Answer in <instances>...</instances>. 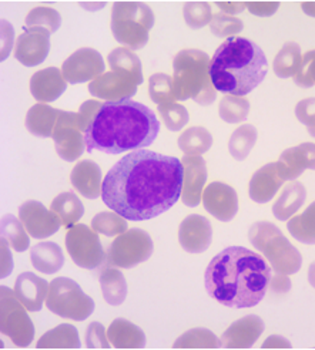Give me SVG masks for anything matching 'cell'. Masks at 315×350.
<instances>
[{
    "mask_svg": "<svg viewBox=\"0 0 315 350\" xmlns=\"http://www.w3.org/2000/svg\"><path fill=\"white\" fill-rule=\"evenodd\" d=\"M301 9L305 14L315 17V2H304L301 3Z\"/></svg>",
    "mask_w": 315,
    "mask_h": 350,
    "instance_id": "9f6ffc18",
    "label": "cell"
},
{
    "mask_svg": "<svg viewBox=\"0 0 315 350\" xmlns=\"http://www.w3.org/2000/svg\"><path fill=\"white\" fill-rule=\"evenodd\" d=\"M268 62L262 49L250 39L230 38L217 50L210 63V76L217 92L246 97L262 83Z\"/></svg>",
    "mask_w": 315,
    "mask_h": 350,
    "instance_id": "277c9868",
    "label": "cell"
},
{
    "mask_svg": "<svg viewBox=\"0 0 315 350\" xmlns=\"http://www.w3.org/2000/svg\"><path fill=\"white\" fill-rule=\"evenodd\" d=\"M157 111H159L166 127L170 131H180L184 126H187V122L190 120L187 109L177 103L160 104Z\"/></svg>",
    "mask_w": 315,
    "mask_h": 350,
    "instance_id": "ee69618b",
    "label": "cell"
},
{
    "mask_svg": "<svg viewBox=\"0 0 315 350\" xmlns=\"http://www.w3.org/2000/svg\"><path fill=\"white\" fill-rule=\"evenodd\" d=\"M46 306L60 318L81 322L93 313L94 301L81 291L73 279L56 278L50 284Z\"/></svg>",
    "mask_w": 315,
    "mask_h": 350,
    "instance_id": "ba28073f",
    "label": "cell"
},
{
    "mask_svg": "<svg viewBox=\"0 0 315 350\" xmlns=\"http://www.w3.org/2000/svg\"><path fill=\"white\" fill-rule=\"evenodd\" d=\"M301 64H303L301 47L294 42H287L275 56L273 68L277 77L290 79L299 73Z\"/></svg>",
    "mask_w": 315,
    "mask_h": 350,
    "instance_id": "4dcf8cb0",
    "label": "cell"
},
{
    "mask_svg": "<svg viewBox=\"0 0 315 350\" xmlns=\"http://www.w3.org/2000/svg\"><path fill=\"white\" fill-rule=\"evenodd\" d=\"M271 271L257 252L244 247H229L208 264L204 275L205 289L227 308H253L264 299Z\"/></svg>",
    "mask_w": 315,
    "mask_h": 350,
    "instance_id": "7a4b0ae2",
    "label": "cell"
},
{
    "mask_svg": "<svg viewBox=\"0 0 315 350\" xmlns=\"http://www.w3.org/2000/svg\"><path fill=\"white\" fill-rule=\"evenodd\" d=\"M244 23L237 19L234 16H229L224 13H216L213 14L212 23H210V30L214 34L216 38H234V34H238L242 31Z\"/></svg>",
    "mask_w": 315,
    "mask_h": 350,
    "instance_id": "bcb514c9",
    "label": "cell"
},
{
    "mask_svg": "<svg viewBox=\"0 0 315 350\" xmlns=\"http://www.w3.org/2000/svg\"><path fill=\"white\" fill-rule=\"evenodd\" d=\"M184 180L181 201L184 205L194 208L203 200V189L207 181V165L201 155H184L181 160Z\"/></svg>",
    "mask_w": 315,
    "mask_h": 350,
    "instance_id": "d6986e66",
    "label": "cell"
},
{
    "mask_svg": "<svg viewBox=\"0 0 315 350\" xmlns=\"http://www.w3.org/2000/svg\"><path fill=\"white\" fill-rule=\"evenodd\" d=\"M159 131V120L144 104L133 100L106 101L84 133L86 150L112 155L143 150L154 143Z\"/></svg>",
    "mask_w": 315,
    "mask_h": 350,
    "instance_id": "3957f363",
    "label": "cell"
},
{
    "mask_svg": "<svg viewBox=\"0 0 315 350\" xmlns=\"http://www.w3.org/2000/svg\"><path fill=\"white\" fill-rule=\"evenodd\" d=\"M249 239L253 247L268 259L274 272L294 275L300 271L303 265L300 251L273 222H254L249 231Z\"/></svg>",
    "mask_w": 315,
    "mask_h": 350,
    "instance_id": "8992f818",
    "label": "cell"
},
{
    "mask_svg": "<svg viewBox=\"0 0 315 350\" xmlns=\"http://www.w3.org/2000/svg\"><path fill=\"white\" fill-rule=\"evenodd\" d=\"M109 66L113 72H125L131 75L138 83H143L142 62L127 47H117L109 55Z\"/></svg>",
    "mask_w": 315,
    "mask_h": 350,
    "instance_id": "74e56055",
    "label": "cell"
},
{
    "mask_svg": "<svg viewBox=\"0 0 315 350\" xmlns=\"http://www.w3.org/2000/svg\"><path fill=\"white\" fill-rule=\"evenodd\" d=\"M149 93L150 98L160 104L166 103H174L176 94H174V85H173V77L164 75V73H155L150 77L149 81Z\"/></svg>",
    "mask_w": 315,
    "mask_h": 350,
    "instance_id": "7bdbcfd3",
    "label": "cell"
},
{
    "mask_svg": "<svg viewBox=\"0 0 315 350\" xmlns=\"http://www.w3.org/2000/svg\"><path fill=\"white\" fill-rule=\"evenodd\" d=\"M0 232H2V238H5L9 242V245L14 251L25 252L29 250V232L26 231L22 221L17 219L14 215L6 214L2 217Z\"/></svg>",
    "mask_w": 315,
    "mask_h": 350,
    "instance_id": "8d00e7d4",
    "label": "cell"
},
{
    "mask_svg": "<svg viewBox=\"0 0 315 350\" xmlns=\"http://www.w3.org/2000/svg\"><path fill=\"white\" fill-rule=\"evenodd\" d=\"M60 113L62 110L51 109L47 104H34L26 114V129L33 135L40 138H50L53 135Z\"/></svg>",
    "mask_w": 315,
    "mask_h": 350,
    "instance_id": "4316f807",
    "label": "cell"
},
{
    "mask_svg": "<svg viewBox=\"0 0 315 350\" xmlns=\"http://www.w3.org/2000/svg\"><path fill=\"white\" fill-rule=\"evenodd\" d=\"M30 259L34 269L51 275L59 272L64 265V255L56 242H40L30 250Z\"/></svg>",
    "mask_w": 315,
    "mask_h": 350,
    "instance_id": "f1b7e54d",
    "label": "cell"
},
{
    "mask_svg": "<svg viewBox=\"0 0 315 350\" xmlns=\"http://www.w3.org/2000/svg\"><path fill=\"white\" fill-rule=\"evenodd\" d=\"M108 338L116 349H143L146 346L144 332L126 319L113 321Z\"/></svg>",
    "mask_w": 315,
    "mask_h": 350,
    "instance_id": "83f0119b",
    "label": "cell"
},
{
    "mask_svg": "<svg viewBox=\"0 0 315 350\" xmlns=\"http://www.w3.org/2000/svg\"><path fill=\"white\" fill-rule=\"evenodd\" d=\"M26 310L14 291L0 288V332L19 347H27L34 338V326Z\"/></svg>",
    "mask_w": 315,
    "mask_h": 350,
    "instance_id": "9c48e42d",
    "label": "cell"
},
{
    "mask_svg": "<svg viewBox=\"0 0 315 350\" xmlns=\"http://www.w3.org/2000/svg\"><path fill=\"white\" fill-rule=\"evenodd\" d=\"M279 8L278 2H249L247 9L260 17H268L273 16Z\"/></svg>",
    "mask_w": 315,
    "mask_h": 350,
    "instance_id": "816d5d0a",
    "label": "cell"
},
{
    "mask_svg": "<svg viewBox=\"0 0 315 350\" xmlns=\"http://www.w3.org/2000/svg\"><path fill=\"white\" fill-rule=\"evenodd\" d=\"M268 288L274 293H278V295H284V293L290 292L291 281H290L288 275L275 272V275H271V281H270V286Z\"/></svg>",
    "mask_w": 315,
    "mask_h": 350,
    "instance_id": "f5cc1de1",
    "label": "cell"
},
{
    "mask_svg": "<svg viewBox=\"0 0 315 350\" xmlns=\"http://www.w3.org/2000/svg\"><path fill=\"white\" fill-rule=\"evenodd\" d=\"M100 286L103 297L109 305L118 306L126 301L127 282L120 271L108 268L100 273Z\"/></svg>",
    "mask_w": 315,
    "mask_h": 350,
    "instance_id": "f546056e",
    "label": "cell"
},
{
    "mask_svg": "<svg viewBox=\"0 0 315 350\" xmlns=\"http://www.w3.org/2000/svg\"><path fill=\"white\" fill-rule=\"evenodd\" d=\"M70 181L79 194L86 198L96 200L101 196V170L94 161L84 160L77 163L70 174Z\"/></svg>",
    "mask_w": 315,
    "mask_h": 350,
    "instance_id": "d4e9b609",
    "label": "cell"
},
{
    "mask_svg": "<svg viewBox=\"0 0 315 350\" xmlns=\"http://www.w3.org/2000/svg\"><path fill=\"white\" fill-rule=\"evenodd\" d=\"M216 6L224 13L229 16H236L244 12V9L247 8V3L244 2H217Z\"/></svg>",
    "mask_w": 315,
    "mask_h": 350,
    "instance_id": "db71d44e",
    "label": "cell"
},
{
    "mask_svg": "<svg viewBox=\"0 0 315 350\" xmlns=\"http://www.w3.org/2000/svg\"><path fill=\"white\" fill-rule=\"evenodd\" d=\"M212 241L213 228L205 217L192 214L180 224L179 242L186 252L203 254L210 248Z\"/></svg>",
    "mask_w": 315,
    "mask_h": 350,
    "instance_id": "ac0fdd59",
    "label": "cell"
},
{
    "mask_svg": "<svg viewBox=\"0 0 315 350\" xmlns=\"http://www.w3.org/2000/svg\"><path fill=\"white\" fill-rule=\"evenodd\" d=\"M279 177L284 181H294L305 170L315 171V144L303 143L297 147L287 148L277 161Z\"/></svg>",
    "mask_w": 315,
    "mask_h": 350,
    "instance_id": "ffe728a7",
    "label": "cell"
},
{
    "mask_svg": "<svg viewBox=\"0 0 315 350\" xmlns=\"http://www.w3.org/2000/svg\"><path fill=\"white\" fill-rule=\"evenodd\" d=\"M176 349H218L221 346V339H218L212 330L204 327H196L186 332L176 343L173 345Z\"/></svg>",
    "mask_w": 315,
    "mask_h": 350,
    "instance_id": "ab89813d",
    "label": "cell"
},
{
    "mask_svg": "<svg viewBox=\"0 0 315 350\" xmlns=\"http://www.w3.org/2000/svg\"><path fill=\"white\" fill-rule=\"evenodd\" d=\"M283 184L284 180L279 177L277 163L266 164L255 171L250 180V198L257 204H266L274 198Z\"/></svg>",
    "mask_w": 315,
    "mask_h": 350,
    "instance_id": "cb8c5ba5",
    "label": "cell"
},
{
    "mask_svg": "<svg viewBox=\"0 0 315 350\" xmlns=\"http://www.w3.org/2000/svg\"><path fill=\"white\" fill-rule=\"evenodd\" d=\"M250 113V101L246 97L227 94L221 98L218 106V114L227 124H238L246 121Z\"/></svg>",
    "mask_w": 315,
    "mask_h": 350,
    "instance_id": "f35d334b",
    "label": "cell"
},
{
    "mask_svg": "<svg viewBox=\"0 0 315 350\" xmlns=\"http://www.w3.org/2000/svg\"><path fill=\"white\" fill-rule=\"evenodd\" d=\"M19 219L29 235L36 239L51 237L62 226L60 218L53 211H47L39 201H26L22 204L19 208Z\"/></svg>",
    "mask_w": 315,
    "mask_h": 350,
    "instance_id": "2e32d148",
    "label": "cell"
},
{
    "mask_svg": "<svg viewBox=\"0 0 315 350\" xmlns=\"http://www.w3.org/2000/svg\"><path fill=\"white\" fill-rule=\"evenodd\" d=\"M295 116L307 127L308 134L315 138V97L301 100L297 104Z\"/></svg>",
    "mask_w": 315,
    "mask_h": 350,
    "instance_id": "c3c4849f",
    "label": "cell"
},
{
    "mask_svg": "<svg viewBox=\"0 0 315 350\" xmlns=\"http://www.w3.org/2000/svg\"><path fill=\"white\" fill-rule=\"evenodd\" d=\"M66 248L75 264L84 269H96L106 259L97 232L86 224H76L68 228Z\"/></svg>",
    "mask_w": 315,
    "mask_h": 350,
    "instance_id": "8fae6325",
    "label": "cell"
},
{
    "mask_svg": "<svg viewBox=\"0 0 315 350\" xmlns=\"http://www.w3.org/2000/svg\"><path fill=\"white\" fill-rule=\"evenodd\" d=\"M179 148L186 155H203L213 146V135L204 127H191L179 137Z\"/></svg>",
    "mask_w": 315,
    "mask_h": 350,
    "instance_id": "836d02e7",
    "label": "cell"
},
{
    "mask_svg": "<svg viewBox=\"0 0 315 350\" xmlns=\"http://www.w3.org/2000/svg\"><path fill=\"white\" fill-rule=\"evenodd\" d=\"M184 168L176 157L137 150L116 163L103 180L101 198L130 221L159 217L179 201Z\"/></svg>",
    "mask_w": 315,
    "mask_h": 350,
    "instance_id": "6da1fadb",
    "label": "cell"
},
{
    "mask_svg": "<svg viewBox=\"0 0 315 350\" xmlns=\"http://www.w3.org/2000/svg\"><path fill=\"white\" fill-rule=\"evenodd\" d=\"M49 288L46 279L32 272H23L17 276L13 291L29 312H39L43 308Z\"/></svg>",
    "mask_w": 315,
    "mask_h": 350,
    "instance_id": "603a6c76",
    "label": "cell"
},
{
    "mask_svg": "<svg viewBox=\"0 0 315 350\" xmlns=\"http://www.w3.org/2000/svg\"><path fill=\"white\" fill-rule=\"evenodd\" d=\"M62 221L66 228H72L73 225L83 217L84 206L79 197L73 192H63L51 202V209Z\"/></svg>",
    "mask_w": 315,
    "mask_h": 350,
    "instance_id": "d6a6232c",
    "label": "cell"
},
{
    "mask_svg": "<svg viewBox=\"0 0 315 350\" xmlns=\"http://www.w3.org/2000/svg\"><path fill=\"white\" fill-rule=\"evenodd\" d=\"M67 89V81L62 70L56 67H47L34 73L30 80L32 96L39 103L56 101Z\"/></svg>",
    "mask_w": 315,
    "mask_h": 350,
    "instance_id": "7402d4cb",
    "label": "cell"
},
{
    "mask_svg": "<svg viewBox=\"0 0 315 350\" xmlns=\"http://www.w3.org/2000/svg\"><path fill=\"white\" fill-rule=\"evenodd\" d=\"M26 29L29 27H43L51 34L56 33L62 25V16L58 10L51 8H36L26 16Z\"/></svg>",
    "mask_w": 315,
    "mask_h": 350,
    "instance_id": "b9f144b4",
    "label": "cell"
},
{
    "mask_svg": "<svg viewBox=\"0 0 315 350\" xmlns=\"http://www.w3.org/2000/svg\"><path fill=\"white\" fill-rule=\"evenodd\" d=\"M154 14L146 3L116 2L112 12L114 39L130 50L143 49L154 26Z\"/></svg>",
    "mask_w": 315,
    "mask_h": 350,
    "instance_id": "52a82bcc",
    "label": "cell"
},
{
    "mask_svg": "<svg viewBox=\"0 0 315 350\" xmlns=\"http://www.w3.org/2000/svg\"><path fill=\"white\" fill-rule=\"evenodd\" d=\"M203 204L207 211L223 222L234 219L238 213V196L233 187L216 181L203 192Z\"/></svg>",
    "mask_w": 315,
    "mask_h": 350,
    "instance_id": "e0dca14e",
    "label": "cell"
},
{
    "mask_svg": "<svg viewBox=\"0 0 315 350\" xmlns=\"http://www.w3.org/2000/svg\"><path fill=\"white\" fill-rule=\"evenodd\" d=\"M290 347H291V343L286 338L277 336V335L267 338V340L262 343V349H290Z\"/></svg>",
    "mask_w": 315,
    "mask_h": 350,
    "instance_id": "11a10c76",
    "label": "cell"
},
{
    "mask_svg": "<svg viewBox=\"0 0 315 350\" xmlns=\"http://www.w3.org/2000/svg\"><path fill=\"white\" fill-rule=\"evenodd\" d=\"M264 322L257 314H247L236 321L221 336L225 349H250L264 332Z\"/></svg>",
    "mask_w": 315,
    "mask_h": 350,
    "instance_id": "44dd1931",
    "label": "cell"
},
{
    "mask_svg": "<svg viewBox=\"0 0 315 350\" xmlns=\"http://www.w3.org/2000/svg\"><path fill=\"white\" fill-rule=\"evenodd\" d=\"M101 104L103 103H100L97 100H89V101H84L81 104V107L77 113V120H79V126L83 133H86L87 129L92 126V122H93L96 114L99 113Z\"/></svg>",
    "mask_w": 315,
    "mask_h": 350,
    "instance_id": "f907efd6",
    "label": "cell"
},
{
    "mask_svg": "<svg viewBox=\"0 0 315 350\" xmlns=\"http://www.w3.org/2000/svg\"><path fill=\"white\" fill-rule=\"evenodd\" d=\"M51 33L43 27H30L17 38L14 57L26 67L42 64L50 51Z\"/></svg>",
    "mask_w": 315,
    "mask_h": 350,
    "instance_id": "9a60e30c",
    "label": "cell"
},
{
    "mask_svg": "<svg viewBox=\"0 0 315 350\" xmlns=\"http://www.w3.org/2000/svg\"><path fill=\"white\" fill-rule=\"evenodd\" d=\"M184 21L191 29H203L212 23L213 13L212 6L205 2H188L183 9Z\"/></svg>",
    "mask_w": 315,
    "mask_h": 350,
    "instance_id": "f6af8a7d",
    "label": "cell"
},
{
    "mask_svg": "<svg viewBox=\"0 0 315 350\" xmlns=\"http://www.w3.org/2000/svg\"><path fill=\"white\" fill-rule=\"evenodd\" d=\"M294 83L301 89H310L315 84V50H310L304 55L299 73L294 76Z\"/></svg>",
    "mask_w": 315,
    "mask_h": 350,
    "instance_id": "7dc6e473",
    "label": "cell"
},
{
    "mask_svg": "<svg viewBox=\"0 0 315 350\" xmlns=\"http://www.w3.org/2000/svg\"><path fill=\"white\" fill-rule=\"evenodd\" d=\"M51 138H53L56 152L62 160L73 163L81 157L86 150V142L84 133L79 126L77 113L62 111Z\"/></svg>",
    "mask_w": 315,
    "mask_h": 350,
    "instance_id": "7c38bea8",
    "label": "cell"
},
{
    "mask_svg": "<svg viewBox=\"0 0 315 350\" xmlns=\"http://www.w3.org/2000/svg\"><path fill=\"white\" fill-rule=\"evenodd\" d=\"M92 228L97 234H103L106 237H118L121 234H125L129 231L127 228V221L117 213H99L93 219H92Z\"/></svg>",
    "mask_w": 315,
    "mask_h": 350,
    "instance_id": "60d3db41",
    "label": "cell"
},
{
    "mask_svg": "<svg viewBox=\"0 0 315 350\" xmlns=\"http://www.w3.org/2000/svg\"><path fill=\"white\" fill-rule=\"evenodd\" d=\"M86 342H87V347H103L108 349L110 347V340L108 338V332L104 330V326L101 323L93 322L90 323L89 329L86 332Z\"/></svg>",
    "mask_w": 315,
    "mask_h": 350,
    "instance_id": "681fc988",
    "label": "cell"
},
{
    "mask_svg": "<svg viewBox=\"0 0 315 350\" xmlns=\"http://www.w3.org/2000/svg\"><path fill=\"white\" fill-rule=\"evenodd\" d=\"M258 138V131L251 124L240 126L230 137L229 151L237 161H244L250 155Z\"/></svg>",
    "mask_w": 315,
    "mask_h": 350,
    "instance_id": "d590c367",
    "label": "cell"
},
{
    "mask_svg": "<svg viewBox=\"0 0 315 350\" xmlns=\"http://www.w3.org/2000/svg\"><path fill=\"white\" fill-rule=\"evenodd\" d=\"M308 282L315 289V262H312L308 268Z\"/></svg>",
    "mask_w": 315,
    "mask_h": 350,
    "instance_id": "6f0895ef",
    "label": "cell"
},
{
    "mask_svg": "<svg viewBox=\"0 0 315 350\" xmlns=\"http://www.w3.org/2000/svg\"><path fill=\"white\" fill-rule=\"evenodd\" d=\"M104 62L97 50L90 47H83L64 60L62 66V73L67 83L79 84L89 80H96L104 75Z\"/></svg>",
    "mask_w": 315,
    "mask_h": 350,
    "instance_id": "4fadbf2b",
    "label": "cell"
},
{
    "mask_svg": "<svg viewBox=\"0 0 315 350\" xmlns=\"http://www.w3.org/2000/svg\"><path fill=\"white\" fill-rule=\"evenodd\" d=\"M287 228L294 239L305 245H315V201L301 215L292 217Z\"/></svg>",
    "mask_w": 315,
    "mask_h": 350,
    "instance_id": "e575fe53",
    "label": "cell"
},
{
    "mask_svg": "<svg viewBox=\"0 0 315 350\" xmlns=\"http://www.w3.org/2000/svg\"><path fill=\"white\" fill-rule=\"evenodd\" d=\"M208 55L201 50H181L173 60V85L177 100H194L200 106H210L217 98V90L210 76Z\"/></svg>",
    "mask_w": 315,
    "mask_h": 350,
    "instance_id": "5b68a950",
    "label": "cell"
},
{
    "mask_svg": "<svg viewBox=\"0 0 315 350\" xmlns=\"http://www.w3.org/2000/svg\"><path fill=\"white\" fill-rule=\"evenodd\" d=\"M38 349H79V332L73 325L63 323L51 329L39 339Z\"/></svg>",
    "mask_w": 315,
    "mask_h": 350,
    "instance_id": "1f68e13d",
    "label": "cell"
},
{
    "mask_svg": "<svg viewBox=\"0 0 315 350\" xmlns=\"http://www.w3.org/2000/svg\"><path fill=\"white\" fill-rule=\"evenodd\" d=\"M307 200V189L303 183L291 181L273 205V214L278 221H288Z\"/></svg>",
    "mask_w": 315,
    "mask_h": 350,
    "instance_id": "484cf974",
    "label": "cell"
},
{
    "mask_svg": "<svg viewBox=\"0 0 315 350\" xmlns=\"http://www.w3.org/2000/svg\"><path fill=\"white\" fill-rule=\"evenodd\" d=\"M138 80L125 72L104 73L89 84L92 96L106 101L130 100L137 93Z\"/></svg>",
    "mask_w": 315,
    "mask_h": 350,
    "instance_id": "5bb4252c",
    "label": "cell"
},
{
    "mask_svg": "<svg viewBox=\"0 0 315 350\" xmlns=\"http://www.w3.org/2000/svg\"><path fill=\"white\" fill-rule=\"evenodd\" d=\"M154 250L150 235L138 228L126 231L118 235L110 245L108 259L109 264L117 268H133L146 262Z\"/></svg>",
    "mask_w": 315,
    "mask_h": 350,
    "instance_id": "30bf717a",
    "label": "cell"
}]
</instances>
